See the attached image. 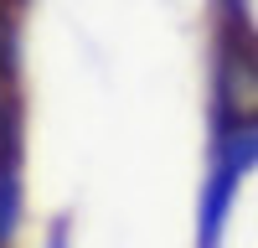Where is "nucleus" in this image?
Wrapping results in <instances>:
<instances>
[{"label":"nucleus","instance_id":"f257e3e1","mask_svg":"<svg viewBox=\"0 0 258 248\" xmlns=\"http://www.w3.org/2000/svg\"><path fill=\"white\" fill-rule=\"evenodd\" d=\"M16 217H21V176H16V165H6L0 171V248L11 243Z\"/></svg>","mask_w":258,"mask_h":248},{"label":"nucleus","instance_id":"f03ea898","mask_svg":"<svg viewBox=\"0 0 258 248\" xmlns=\"http://www.w3.org/2000/svg\"><path fill=\"white\" fill-rule=\"evenodd\" d=\"M0 6H11V0H0Z\"/></svg>","mask_w":258,"mask_h":248}]
</instances>
